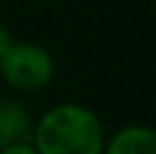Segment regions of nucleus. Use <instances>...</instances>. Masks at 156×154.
I'll list each match as a JSON object with an SVG mask.
<instances>
[{
	"mask_svg": "<svg viewBox=\"0 0 156 154\" xmlns=\"http://www.w3.org/2000/svg\"><path fill=\"white\" fill-rule=\"evenodd\" d=\"M154 18H156V0H154Z\"/></svg>",
	"mask_w": 156,
	"mask_h": 154,
	"instance_id": "0eeeda50",
	"label": "nucleus"
},
{
	"mask_svg": "<svg viewBox=\"0 0 156 154\" xmlns=\"http://www.w3.org/2000/svg\"><path fill=\"white\" fill-rule=\"evenodd\" d=\"M102 154H156V129L143 123H129L106 136Z\"/></svg>",
	"mask_w": 156,
	"mask_h": 154,
	"instance_id": "7ed1b4c3",
	"label": "nucleus"
},
{
	"mask_svg": "<svg viewBox=\"0 0 156 154\" xmlns=\"http://www.w3.org/2000/svg\"><path fill=\"white\" fill-rule=\"evenodd\" d=\"M104 123L82 102H59L34 120L30 143L39 154H102Z\"/></svg>",
	"mask_w": 156,
	"mask_h": 154,
	"instance_id": "f257e3e1",
	"label": "nucleus"
},
{
	"mask_svg": "<svg viewBox=\"0 0 156 154\" xmlns=\"http://www.w3.org/2000/svg\"><path fill=\"white\" fill-rule=\"evenodd\" d=\"M34 118L18 100L0 98V150L32 138Z\"/></svg>",
	"mask_w": 156,
	"mask_h": 154,
	"instance_id": "20e7f679",
	"label": "nucleus"
},
{
	"mask_svg": "<svg viewBox=\"0 0 156 154\" xmlns=\"http://www.w3.org/2000/svg\"><path fill=\"white\" fill-rule=\"evenodd\" d=\"M14 43V39H12V32H9L7 27H5L2 23H0V59L5 57V52L9 50V45Z\"/></svg>",
	"mask_w": 156,
	"mask_h": 154,
	"instance_id": "423d86ee",
	"label": "nucleus"
},
{
	"mask_svg": "<svg viewBox=\"0 0 156 154\" xmlns=\"http://www.w3.org/2000/svg\"><path fill=\"white\" fill-rule=\"evenodd\" d=\"M57 63L45 45L34 41H14L0 59V77L18 93H39L55 79Z\"/></svg>",
	"mask_w": 156,
	"mask_h": 154,
	"instance_id": "f03ea898",
	"label": "nucleus"
},
{
	"mask_svg": "<svg viewBox=\"0 0 156 154\" xmlns=\"http://www.w3.org/2000/svg\"><path fill=\"white\" fill-rule=\"evenodd\" d=\"M0 154H39V152L34 150V145L30 141H23V143H16V145H9L5 150H0Z\"/></svg>",
	"mask_w": 156,
	"mask_h": 154,
	"instance_id": "39448f33",
	"label": "nucleus"
}]
</instances>
